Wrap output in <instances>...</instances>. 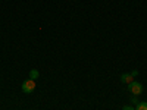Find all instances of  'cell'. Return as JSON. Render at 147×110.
I'll return each mask as SVG.
<instances>
[{
  "mask_svg": "<svg viewBox=\"0 0 147 110\" xmlns=\"http://www.w3.org/2000/svg\"><path fill=\"white\" fill-rule=\"evenodd\" d=\"M128 91L132 94V95H140L143 93V84L141 82H137V81H132L128 84Z\"/></svg>",
  "mask_w": 147,
  "mask_h": 110,
  "instance_id": "obj_1",
  "label": "cell"
},
{
  "mask_svg": "<svg viewBox=\"0 0 147 110\" xmlns=\"http://www.w3.org/2000/svg\"><path fill=\"white\" fill-rule=\"evenodd\" d=\"M122 110H136V109H134L132 106H124V107H122Z\"/></svg>",
  "mask_w": 147,
  "mask_h": 110,
  "instance_id": "obj_7",
  "label": "cell"
},
{
  "mask_svg": "<svg viewBox=\"0 0 147 110\" xmlns=\"http://www.w3.org/2000/svg\"><path fill=\"white\" fill-rule=\"evenodd\" d=\"M38 76H40V72L37 70V69H31V70H30V79H34V81H35Z\"/></svg>",
  "mask_w": 147,
  "mask_h": 110,
  "instance_id": "obj_4",
  "label": "cell"
},
{
  "mask_svg": "<svg viewBox=\"0 0 147 110\" xmlns=\"http://www.w3.org/2000/svg\"><path fill=\"white\" fill-rule=\"evenodd\" d=\"M136 110H147V103L146 101H138Z\"/></svg>",
  "mask_w": 147,
  "mask_h": 110,
  "instance_id": "obj_5",
  "label": "cell"
},
{
  "mask_svg": "<svg viewBox=\"0 0 147 110\" xmlns=\"http://www.w3.org/2000/svg\"><path fill=\"white\" fill-rule=\"evenodd\" d=\"M131 75H132V76H137V75H138V70H132Z\"/></svg>",
  "mask_w": 147,
  "mask_h": 110,
  "instance_id": "obj_8",
  "label": "cell"
},
{
  "mask_svg": "<svg viewBox=\"0 0 147 110\" xmlns=\"http://www.w3.org/2000/svg\"><path fill=\"white\" fill-rule=\"evenodd\" d=\"M35 90V81L34 79H25L22 82V91L25 94H31Z\"/></svg>",
  "mask_w": 147,
  "mask_h": 110,
  "instance_id": "obj_2",
  "label": "cell"
},
{
  "mask_svg": "<svg viewBox=\"0 0 147 110\" xmlns=\"http://www.w3.org/2000/svg\"><path fill=\"white\" fill-rule=\"evenodd\" d=\"M131 103H138V100H137V95H131Z\"/></svg>",
  "mask_w": 147,
  "mask_h": 110,
  "instance_id": "obj_6",
  "label": "cell"
},
{
  "mask_svg": "<svg viewBox=\"0 0 147 110\" xmlns=\"http://www.w3.org/2000/svg\"><path fill=\"white\" fill-rule=\"evenodd\" d=\"M132 79H134V76L131 73H122L121 75V82H124V84H129V82H132Z\"/></svg>",
  "mask_w": 147,
  "mask_h": 110,
  "instance_id": "obj_3",
  "label": "cell"
}]
</instances>
